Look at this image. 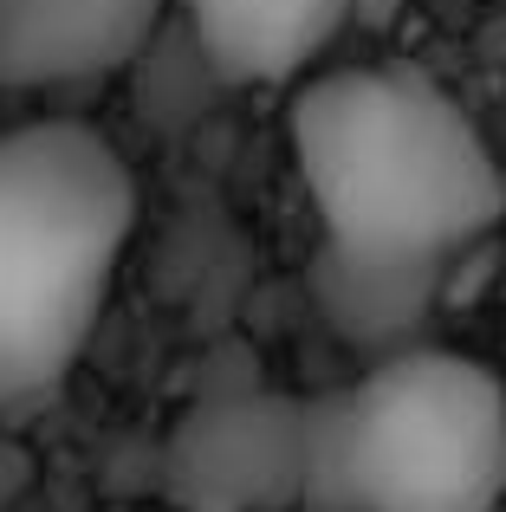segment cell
I'll use <instances>...</instances> for the list:
<instances>
[{"instance_id": "obj_1", "label": "cell", "mask_w": 506, "mask_h": 512, "mask_svg": "<svg viewBox=\"0 0 506 512\" xmlns=\"http://www.w3.org/2000/svg\"><path fill=\"white\" fill-rule=\"evenodd\" d=\"M292 163L325 221L331 312L396 338L435 266L500 221V169L481 130L409 72H318L292 91Z\"/></svg>"}, {"instance_id": "obj_2", "label": "cell", "mask_w": 506, "mask_h": 512, "mask_svg": "<svg viewBox=\"0 0 506 512\" xmlns=\"http://www.w3.org/2000/svg\"><path fill=\"white\" fill-rule=\"evenodd\" d=\"M137 227V182L91 124L0 130V409L78 363Z\"/></svg>"}, {"instance_id": "obj_3", "label": "cell", "mask_w": 506, "mask_h": 512, "mask_svg": "<svg viewBox=\"0 0 506 512\" xmlns=\"http://www.w3.org/2000/svg\"><path fill=\"white\" fill-rule=\"evenodd\" d=\"M318 415V493L344 512H494L506 493V389L461 350H396Z\"/></svg>"}, {"instance_id": "obj_4", "label": "cell", "mask_w": 506, "mask_h": 512, "mask_svg": "<svg viewBox=\"0 0 506 512\" xmlns=\"http://www.w3.org/2000/svg\"><path fill=\"white\" fill-rule=\"evenodd\" d=\"M325 415L292 396H215L169 435V487L189 512H286L318 493Z\"/></svg>"}, {"instance_id": "obj_5", "label": "cell", "mask_w": 506, "mask_h": 512, "mask_svg": "<svg viewBox=\"0 0 506 512\" xmlns=\"http://www.w3.org/2000/svg\"><path fill=\"white\" fill-rule=\"evenodd\" d=\"M169 0H0V91L111 78L150 46Z\"/></svg>"}, {"instance_id": "obj_6", "label": "cell", "mask_w": 506, "mask_h": 512, "mask_svg": "<svg viewBox=\"0 0 506 512\" xmlns=\"http://www.w3.org/2000/svg\"><path fill=\"white\" fill-rule=\"evenodd\" d=\"M195 52L234 85H292L344 33L357 0H169Z\"/></svg>"}]
</instances>
